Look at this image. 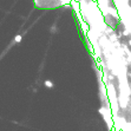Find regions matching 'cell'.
<instances>
[{
	"label": "cell",
	"mask_w": 131,
	"mask_h": 131,
	"mask_svg": "<svg viewBox=\"0 0 131 131\" xmlns=\"http://www.w3.org/2000/svg\"><path fill=\"white\" fill-rule=\"evenodd\" d=\"M14 40H16V41H17V43H19V41H20V40H21V36H17V37H16V38H14Z\"/></svg>",
	"instance_id": "2"
},
{
	"label": "cell",
	"mask_w": 131,
	"mask_h": 131,
	"mask_svg": "<svg viewBox=\"0 0 131 131\" xmlns=\"http://www.w3.org/2000/svg\"><path fill=\"white\" fill-rule=\"evenodd\" d=\"M44 84H45V86H46L47 89H53V87H54V84H53L52 80H45Z\"/></svg>",
	"instance_id": "1"
}]
</instances>
